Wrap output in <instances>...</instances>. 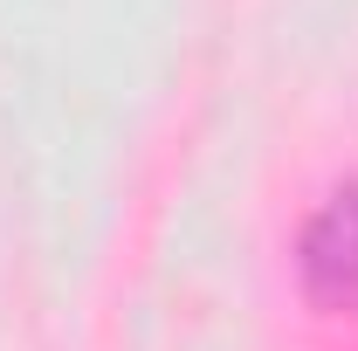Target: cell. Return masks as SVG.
I'll use <instances>...</instances> for the list:
<instances>
[{
	"instance_id": "6da1fadb",
	"label": "cell",
	"mask_w": 358,
	"mask_h": 351,
	"mask_svg": "<svg viewBox=\"0 0 358 351\" xmlns=\"http://www.w3.org/2000/svg\"><path fill=\"white\" fill-rule=\"evenodd\" d=\"M296 275L310 303H358V179H345L296 241Z\"/></svg>"
}]
</instances>
